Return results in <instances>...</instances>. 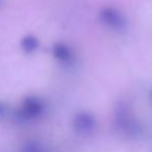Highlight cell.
Instances as JSON below:
<instances>
[{
	"mask_svg": "<svg viewBox=\"0 0 152 152\" xmlns=\"http://www.w3.org/2000/svg\"><path fill=\"white\" fill-rule=\"evenodd\" d=\"M7 114H9V107L4 102L0 100V119L7 117Z\"/></svg>",
	"mask_w": 152,
	"mask_h": 152,
	"instance_id": "obj_3",
	"label": "cell"
},
{
	"mask_svg": "<svg viewBox=\"0 0 152 152\" xmlns=\"http://www.w3.org/2000/svg\"><path fill=\"white\" fill-rule=\"evenodd\" d=\"M43 110V104L38 98L27 97L23 100L19 110L16 114V118L21 121H28L39 117Z\"/></svg>",
	"mask_w": 152,
	"mask_h": 152,
	"instance_id": "obj_1",
	"label": "cell"
},
{
	"mask_svg": "<svg viewBox=\"0 0 152 152\" xmlns=\"http://www.w3.org/2000/svg\"><path fill=\"white\" fill-rule=\"evenodd\" d=\"M2 4H3V0H0V9L2 7Z\"/></svg>",
	"mask_w": 152,
	"mask_h": 152,
	"instance_id": "obj_4",
	"label": "cell"
},
{
	"mask_svg": "<svg viewBox=\"0 0 152 152\" xmlns=\"http://www.w3.org/2000/svg\"><path fill=\"white\" fill-rule=\"evenodd\" d=\"M21 48L24 52H34V50L38 47V41L34 37L32 36H26L24 37L23 39L21 40Z\"/></svg>",
	"mask_w": 152,
	"mask_h": 152,
	"instance_id": "obj_2",
	"label": "cell"
}]
</instances>
